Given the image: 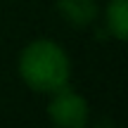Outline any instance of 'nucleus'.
I'll use <instances>...</instances> for the list:
<instances>
[{"label":"nucleus","mask_w":128,"mask_h":128,"mask_svg":"<svg viewBox=\"0 0 128 128\" xmlns=\"http://www.w3.org/2000/svg\"><path fill=\"white\" fill-rule=\"evenodd\" d=\"M104 26L114 40L128 38V0H109L104 7Z\"/></svg>","instance_id":"nucleus-4"},{"label":"nucleus","mask_w":128,"mask_h":128,"mask_svg":"<svg viewBox=\"0 0 128 128\" xmlns=\"http://www.w3.org/2000/svg\"><path fill=\"white\" fill-rule=\"evenodd\" d=\"M48 100V119L60 128H83L90 119V104L88 100L76 92L71 86L50 92Z\"/></svg>","instance_id":"nucleus-2"},{"label":"nucleus","mask_w":128,"mask_h":128,"mask_svg":"<svg viewBox=\"0 0 128 128\" xmlns=\"http://www.w3.org/2000/svg\"><path fill=\"white\" fill-rule=\"evenodd\" d=\"M57 14L69 24V26L83 28L92 24L100 17V7L97 0H57Z\"/></svg>","instance_id":"nucleus-3"},{"label":"nucleus","mask_w":128,"mask_h":128,"mask_svg":"<svg viewBox=\"0 0 128 128\" xmlns=\"http://www.w3.org/2000/svg\"><path fill=\"white\" fill-rule=\"evenodd\" d=\"M17 71L22 83L38 95H50L69 86L71 81V57L57 40L36 38L26 43L17 57Z\"/></svg>","instance_id":"nucleus-1"}]
</instances>
